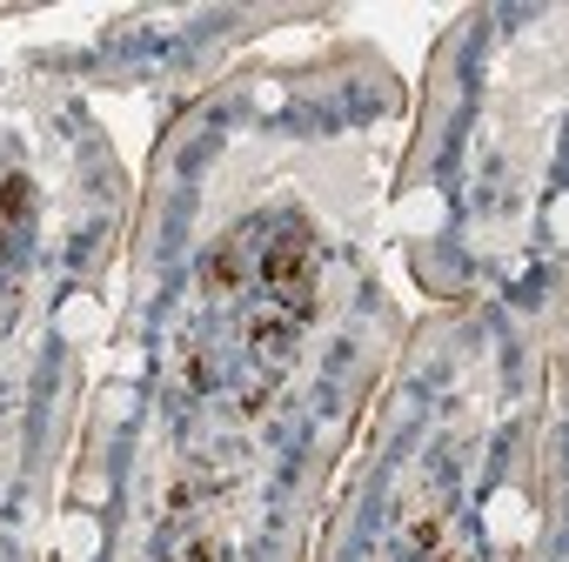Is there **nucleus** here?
<instances>
[{"instance_id":"obj_1","label":"nucleus","mask_w":569,"mask_h":562,"mask_svg":"<svg viewBox=\"0 0 569 562\" xmlns=\"http://www.w3.org/2000/svg\"><path fill=\"white\" fill-rule=\"evenodd\" d=\"M254 241L261 248H254L248 289H254L261 315L248 322V335H254V355H281L316 302V234L302 214H268V221H254Z\"/></svg>"}]
</instances>
